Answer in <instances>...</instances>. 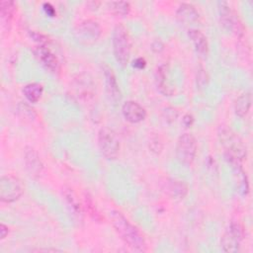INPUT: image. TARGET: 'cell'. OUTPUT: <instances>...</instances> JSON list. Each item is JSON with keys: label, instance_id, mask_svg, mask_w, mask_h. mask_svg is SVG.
<instances>
[{"label": "cell", "instance_id": "obj_1", "mask_svg": "<svg viewBox=\"0 0 253 253\" xmlns=\"http://www.w3.org/2000/svg\"><path fill=\"white\" fill-rule=\"evenodd\" d=\"M109 218L116 232L126 244L135 251H146L147 245L142 233L120 211H111L109 212Z\"/></svg>", "mask_w": 253, "mask_h": 253}, {"label": "cell", "instance_id": "obj_2", "mask_svg": "<svg viewBox=\"0 0 253 253\" xmlns=\"http://www.w3.org/2000/svg\"><path fill=\"white\" fill-rule=\"evenodd\" d=\"M112 45L116 61L121 66L125 67L129 61L131 42L128 31L124 25L118 24L114 28L112 35Z\"/></svg>", "mask_w": 253, "mask_h": 253}, {"label": "cell", "instance_id": "obj_3", "mask_svg": "<svg viewBox=\"0 0 253 253\" xmlns=\"http://www.w3.org/2000/svg\"><path fill=\"white\" fill-rule=\"evenodd\" d=\"M220 144L225 150V155L237 160H243L247 155V149L243 140L230 128L220 126L218 129Z\"/></svg>", "mask_w": 253, "mask_h": 253}, {"label": "cell", "instance_id": "obj_4", "mask_svg": "<svg viewBox=\"0 0 253 253\" xmlns=\"http://www.w3.org/2000/svg\"><path fill=\"white\" fill-rule=\"evenodd\" d=\"M98 146L101 154L108 160H115L120 153V140L116 132L108 126L98 132Z\"/></svg>", "mask_w": 253, "mask_h": 253}, {"label": "cell", "instance_id": "obj_5", "mask_svg": "<svg viewBox=\"0 0 253 253\" xmlns=\"http://www.w3.org/2000/svg\"><path fill=\"white\" fill-rule=\"evenodd\" d=\"M175 153L177 160L181 164L191 166L197 154V141L194 135L188 132L181 134L176 143Z\"/></svg>", "mask_w": 253, "mask_h": 253}, {"label": "cell", "instance_id": "obj_6", "mask_svg": "<svg viewBox=\"0 0 253 253\" xmlns=\"http://www.w3.org/2000/svg\"><path fill=\"white\" fill-rule=\"evenodd\" d=\"M23 182L14 175H3L0 179V200L2 203H13L24 194Z\"/></svg>", "mask_w": 253, "mask_h": 253}, {"label": "cell", "instance_id": "obj_7", "mask_svg": "<svg viewBox=\"0 0 253 253\" xmlns=\"http://www.w3.org/2000/svg\"><path fill=\"white\" fill-rule=\"evenodd\" d=\"M217 8L219 22L222 28L227 32L235 34L236 36H242L244 31L243 26L228 3L225 1H219L217 2Z\"/></svg>", "mask_w": 253, "mask_h": 253}, {"label": "cell", "instance_id": "obj_8", "mask_svg": "<svg viewBox=\"0 0 253 253\" xmlns=\"http://www.w3.org/2000/svg\"><path fill=\"white\" fill-rule=\"evenodd\" d=\"M101 34L102 30L98 22L90 19L79 23L74 30L76 40L84 45L95 43L99 40Z\"/></svg>", "mask_w": 253, "mask_h": 253}, {"label": "cell", "instance_id": "obj_9", "mask_svg": "<svg viewBox=\"0 0 253 253\" xmlns=\"http://www.w3.org/2000/svg\"><path fill=\"white\" fill-rule=\"evenodd\" d=\"M243 239V228L238 221H231L220 239V245L224 252L235 253L239 251Z\"/></svg>", "mask_w": 253, "mask_h": 253}, {"label": "cell", "instance_id": "obj_10", "mask_svg": "<svg viewBox=\"0 0 253 253\" xmlns=\"http://www.w3.org/2000/svg\"><path fill=\"white\" fill-rule=\"evenodd\" d=\"M122 114L125 120L130 124L141 123L146 118V110L139 103L132 100L123 104Z\"/></svg>", "mask_w": 253, "mask_h": 253}, {"label": "cell", "instance_id": "obj_11", "mask_svg": "<svg viewBox=\"0 0 253 253\" xmlns=\"http://www.w3.org/2000/svg\"><path fill=\"white\" fill-rule=\"evenodd\" d=\"M225 158L228 161V163L231 165L234 180L236 183V189H237L238 193L241 196H246L249 192V183H248L247 175L241 166L240 160H237V159L227 156V155H225Z\"/></svg>", "mask_w": 253, "mask_h": 253}, {"label": "cell", "instance_id": "obj_12", "mask_svg": "<svg viewBox=\"0 0 253 253\" xmlns=\"http://www.w3.org/2000/svg\"><path fill=\"white\" fill-rule=\"evenodd\" d=\"M36 55L42 64L51 72H58L60 64L56 55L44 44H39L36 48Z\"/></svg>", "mask_w": 253, "mask_h": 253}, {"label": "cell", "instance_id": "obj_13", "mask_svg": "<svg viewBox=\"0 0 253 253\" xmlns=\"http://www.w3.org/2000/svg\"><path fill=\"white\" fill-rule=\"evenodd\" d=\"M24 161L28 173L32 177H38L42 171L43 165L40 155L33 147H26L24 151Z\"/></svg>", "mask_w": 253, "mask_h": 253}, {"label": "cell", "instance_id": "obj_14", "mask_svg": "<svg viewBox=\"0 0 253 253\" xmlns=\"http://www.w3.org/2000/svg\"><path fill=\"white\" fill-rule=\"evenodd\" d=\"M177 20L184 25H194L200 19V14L196 7L189 3H182L176 11Z\"/></svg>", "mask_w": 253, "mask_h": 253}, {"label": "cell", "instance_id": "obj_15", "mask_svg": "<svg viewBox=\"0 0 253 253\" xmlns=\"http://www.w3.org/2000/svg\"><path fill=\"white\" fill-rule=\"evenodd\" d=\"M103 71H104V76H105V80H106L107 93H108L110 99L114 103H118L119 101H121L122 94H121V90H120L119 84L117 82L116 76H115L113 70L107 65H105L103 67Z\"/></svg>", "mask_w": 253, "mask_h": 253}, {"label": "cell", "instance_id": "obj_16", "mask_svg": "<svg viewBox=\"0 0 253 253\" xmlns=\"http://www.w3.org/2000/svg\"><path fill=\"white\" fill-rule=\"evenodd\" d=\"M163 190L170 198L175 200H182L188 194L187 184L176 179H167L164 183Z\"/></svg>", "mask_w": 253, "mask_h": 253}, {"label": "cell", "instance_id": "obj_17", "mask_svg": "<svg viewBox=\"0 0 253 253\" xmlns=\"http://www.w3.org/2000/svg\"><path fill=\"white\" fill-rule=\"evenodd\" d=\"M62 196L64 197V200L70 209V211L73 212V214L79 219L82 220L83 218V211H82V205L80 203V200L74 190L70 187H64L62 189Z\"/></svg>", "mask_w": 253, "mask_h": 253}, {"label": "cell", "instance_id": "obj_18", "mask_svg": "<svg viewBox=\"0 0 253 253\" xmlns=\"http://www.w3.org/2000/svg\"><path fill=\"white\" fill-rule=\"evenodd\" d=\"M155 81L157 89L160 93H162L165 96H171L174 92L173 88L170 85L169 79H168V66L167 64H161L155 74Z\"/></svg>", "mask_w": 253, "mask_h": 253}, {"label": "cell", "instance_id": "obj_19", "mask_svg": "<svg viewBox=\"0 0 253 253\" xmlns=\"http://www.w3.org/2000/svg\"><path fill=\"white\" fill-rule=\"evenodd\" d=\"M188 36L192 41L196 51L202 56L206 57L209 51V44L207 37L198 29H190L188 31Z\"/></svg>", "mask_w": 253, "mask_h": 253}, {"label": "cell", "instance_id": "obj_20", "mask_svg": "<svg viewBox=\"0 0 253 253\" xmlns=\"http://www.w3.org/2000/svg\"><path fill=\"white\" fill-rule=\"evenodd\" d=\"M252 104V95L250 92L242 93L234 102V112L239 118H244L249 113Z\"/></svg>", "mask_w": 253, "mask_h": 253}, {"label": "cell", "instance_id": "obj_21", "mask_svg": "<svg viewBox=\"0 0 253 253\" xmlns=\"http://www.w3.org/2000/svg\"><path fill=\"white\" fill-rule=\"evenodd\" d=\"M22 93L29 103L35 104L41 100L43 93V87L40 83H29L23 87Z\"/></svg>", "mask_w": 253, "mask_h": 253}, {"label": "cell", "instance_id": "obj_22", "mask_svg": "<svg viewBox=\"0 0 253 253\" xmlns=\"http://www.w3.org/2000/svg\"><path fill=\"white\" fill-rule=\"evenodd\" d=\"M16 5L13 1H7L3 0L0 3V15H1V21L3 23L4 27H10L13 16L15 14Z\"/></svg>", "mask_w": 253, "mask_h": 253}, {"label": "cell", "instance_id": "obj_23", "mask_svg": "<svg viewBox=\"0 0 253 253\" xmlns=\"http://www.w3.org/2000/svg\"><path fill=\"white\" fill-rule=\"evenodd\" d=\"M109 10L116 16L126 17L130 12V5L128 2L125 1H114L108 3Z\"/></svg>", "mask_w": 253, "mask_h": 253}, {"label": "cell", "instance_id": "obj_24", "mask_svg": "<svg viewBox=\"0 0 253 253\" xmlns=\"http://www.w3.org/2000/svg\"><path fill=\"white\" fill-rule=\"evenodd\" d=\"M85 207H86V210L89 213V215L96 221H101L102 219V216L99 212V211L97 210L96 206L94 205V201L92 199V197L87 193L85 194Z\"/></svg>", "mask_w": 253, "mask_h": 253}, {"label": "cell", "instance_id": "obj_25", "mask_svg": "<svg viewBox=\"0 0 253 253\" xmlns=\"http://www.w3.org/2000/svg\"><path fill=\"white\" fill-rule=\"evenodd\" d=\"M17 111L21 117L26 118L28 120H34L37 116L35 110L31 106L22 102L17 106Z\"/></svg>", "mask_w": 253, "mask_h": 253}, {"label": "cell", "instance_id": "obj_26", "mask_svg": "<svg viewBox=\"0 0 253 253\" xmlns=\"http://www.w3.org/2000/svg\"><path fill=\"white\" fill-rule=\"evenodd\" d=\"M178 111L175 108L172 107H167L164 109L163 111V118L167 123H173L176 121V119L178 118Z\"/></svg>", "mask_w": 253, "mask_h": 253}, {"label": "cell", "instance_id": "obj_27", "mask_svg": "<svg viewBox=\"0 0 253 253\" xmlns=\"http://www.w3.org/2000/svg\"><path fill=\"white\" fill-rule=\"evenodd\" d=\"M42 9H43L44 13H45L47 16H49V17H54L55 14H56L54 7H53L50 3H47V2L43 3V4H42Z\"/></svg>", "mask_w": 253, "mask_h": 253}, {"label": "cell", "instance_id": "obj_28", "mask_svg": "<svg viewBox=\"0 0 253 253\" xmlns=\"http://www.w3.org/2000/svg\"><path fill=\"white\" fill-rule=\"evenodd\" d=\"M132 66L136 69H143L146 66V61L142 57H137L132 61Z\"/></svg>", "mask_w": 253, "mask_h": 253}, {"label": "cell", "instance_id": "obj_29", "mask_svg": "<svg viewBox=\"0 0 253 253\" xmlns=\"http://www.w3.org/2000/svg\"><path fill=\"white\" fill-rule=\"evenodd\" d=\"M151 49L154 51V52H160L163 50V43L159 41V40H156L152 42L151 44Z\"/></svg>", "mask_w": 253, "mask_h": 253}, {"label": "cell", "instance_id": "obj_30", "mask_svg": "<svg viewBox=\"0 0 253 253\" xmlns=\"http://www.w3.org/2000/svg\"><path fill=\"white\" fill-rule=\"evenodd\" d=\"M183 124H184V126H187V127H190L192 125H193V123H194V117L192 116V115H190V114H186L184 117H183Z\"/></svg>", "mask_w": 253, "mask_h": 253}, {"label": "cell", "instance_id": "obj_31", "mask_svg": "<svg viewBox=\"0 0 253 253\" xmlns=\"http://www.w3.org/2000/svg\"><path fill=\"white\" fill-rule=\"evenodd\" d=\"M8 232H9L8 226H6L4 223H1L0 224V238L5 239L6 236L8 235Z\"/></svg>", "mask_w": 253, "mask_h": 253}, {"label": "cell", "instance_id": "obj_32", "mask_svg": "<svg viewBox=\"0 0 253 253\" xmlns=\"http://www.w3.org/2000/svg\"><path fill=\"white\" fill-rule=\"evenodd\" d=\"M87 7L91 10H97L99 8V6L101 5V2H98V1H89L86 3Z\"/></svg>", "mask_w": 253, "mask_h": 253}]
</instances>
